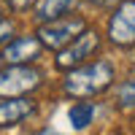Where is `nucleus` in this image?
<instances>
[{
	"label": "nucleus",
	"instance_id": "nucleus-11",
	"mask_svg": "<svg viewBox=\"0 0 135 135\" xmlns=\"http://www.w3.org/2000/svg\"><path fill=\"white\" fill-rule=\"evenodd\" d=\"M11 35H14V22L11 19H0V43H6Z\"/></svg>",
	"mask_w": 135,
	"mask_h": 135
},
{
	"label": "nucleus",
	"instance_id": "nucleus-8",
	"mask_svg": "<svg viewBox=\"0 0 135 135\" xmlns=\"http://www.w3.org/2000/svg\"><path fill=\"white\" fill-rule=\"evenodd\" d=\"M76 6H78V0H41L35 8V19L38 22H54L60 16H68Z\"/></svg>",
	"mask_w": 135,
	"mask_h": 135
},
{
	"label": "nucleus",
	"instance_id": "nucleus-3",
	"mask_svg": "<svg viewBox=\"0 0 135 135\" xmlns=\"http://www.w3.org/2000/svg\"><path fill=\"white\" fill-rule=\"evenodd\" d=\"M97 46H100V35H97L95 30L86 27L81 35L73 38L65 49H60V54L54 57V65H57L60 70H76V68H81L97 51Z\"/></svg>",
	"mask_w": 135,
	"mask_h": 135
},
{
	"label": "nucleus",
	"instance_id": "nucleus-2",
	"mask_svg": "<svg viewBox=\"0 0 135 135\" xmlns=\"http://www.w3.org/2000/svg\"><path fill=\"white\" fill-rule=\"evenodd\" d=\"M84 30H86V22H84L81 16H60V19H54V22H43V25H41L38 41H41L46 49L60 51V49H65L73 38H78Z\"/></svg>",
	"mask_w": 135,
	"mask_h": 135
},
{
	"label": "nucleus",
	"instance_id": "nucleus-4",
	"mask_svg": "<svg viewBox=\"0 0 135 135\" xmlns=\"http://www.w3.org/2000/svg\"><path fill=\"white\" fill-rule=\"evenodd\" d=\"M43 76L27 65H8L0 70V97H22L38 89Z\"/></svg>",
	"mask_w": 135,
	"mask_h": 135
},
{
	"label": "nucleus",
	"instance_id": "nucleus-7",
	"mask_svg": "<svg viewBox=\"0 0 135 135\" xmlns=\"http://www.w3.org/2000/svg\"><path fill=\"white\" fill-rule=\"evenodd\" d=\"M30 114H35V103L32 100H22V97H11L0 103V127H11L25 122Z\"/></svg>",
	"mask_w": 135,
	"mask_h": 135
},
{
	"label": "nucleus",
	"instance_id": "nucleus-9",
	"mask_svg": "<svg viewBox=\"0 0 135 135\" xmlns=\"http://www.w3.org/2000/svg\"><path fill=\"white\" fill-rule=\"evenodd\" d=\"M114 103H116L119 111H135V76L124 78V81L116 86Z\"/></svg>",
	"mask_w": 135,
	"mask_h": 135
},
{
	"label": "nucleus",
	"instance_id": "nucleus-1",
	"mask_svg": "<svg viewBox=\"0 0 135 135\" xmlns=\"http://www.w3.org/2000/svg\"><path fill=\"white\" fill-rule=\"evenodd\" d=\"M114 78H116L114 65L108 60H97V62H89V65H81L76 70H70L62 89H65V95H70L76 100H86V97L103 95L105 89H111Z\"/></svg>",
	"mask_w": 135,
	"mask_h": 135
},
{
	"label": "nucleus",
	"instance_id": "nucleus-12",
	"mask_svg": "<svg viewBox=\"0 0 135 135\" xmlns=\"http://www.w3.org/2000/svg\"><path fill=\"white\" fill-rule=\"evenodd\" d=\"M8 6L14 8V11H27L35 6V0H8Z\"/></svg>",
	"mask_w": 135,
	"mask_h": 135
},
{
	"label": "nucleus",
	"instance_id": "nucleus-13",
	"mask_svg": "<svg viewBox=\"0 0 135 135\" xmlns=\"http://www.w3.org/2000/svg\"><path fill=\"white\" fill-rule=\"evenodd\" d=\"M86 3H92V6H108L111 0H86Z\"/></svg>",
	"mask_w": 135,
	"mask_h": 135
},
{
	"label": "nucleus",
	"instance_id": "nucleus-6",
	"mask_svg": "<svg viewBox=\"0 0 135 135\" xmlns=\"http://www.w3.org/2000/svg\"><path fill=\"white\" fill-rule=\"evenodd\" d=\"M43 49V43L38 41V35L32 38V35H25V38H16V41H11L6 51H3V60L8 65H25V62H32V60H38V54Z\"/></svg>",
	"mask_w": 135,
	"mask_h": 135
},
{
	"label": "nucleus",
	"instance_id": "nucleus-14",
	"mask_svg": "<svg viewBox=\"0 0 135 135\" xmlns=\"http://www.w3.org/2000/svg\"><path fill=\"white\" fill-rule=\"evenodd\" d=\"M35 135H60V132H54V130H43V132H35Z\"/></svg>",
	"mask_w": 135,
	"mask_h": 135
},
{
	"label": "nucleus",
	"instance_id": "nucleus-10",
	"mask_svg": "<svg viewBox=\"0 0 135 135\" xmlns=\"http://www.w3.org/2000/svg\"><path fill=\"white\" fill-rule=\"evenodd\" d=\"M70 124L76 130H86L89 124H92V119H95V105L92 103H86V100H78V103L70 108Z\"/></svg>",
	"mask_w": 135,
	"mask_h": 135
},
{
	"label": "nucleus",
	"instance_id": "nucleus-5",
	"mask_svg": "<svg viewBox=\"0 0 135 135\" xmlns=\"http://www.w3.org/2000/svg\"><path fill=\"white\" fill-rule=\"evenodd\" d=\"M108 41L119 49L135 46V0H122L108 19Z\"/></svg>",
	"mask_w": 135,
	"mask_h": 135
},
{
	"label": "nucleus",
	"instance_id": "nucleus-15",
	"mask_svg": "<svg viewBox=\"0 0 135 135\" xmlns=\"http://www.w3.org/2000/svg\"><path fill=\"white\" fill-rule=\"evenodd\" d=\"M0 60H3V57H0Z\"/></svg>",
	"mask_w": 135,
	"mask_h": 135
}]
</instances>
